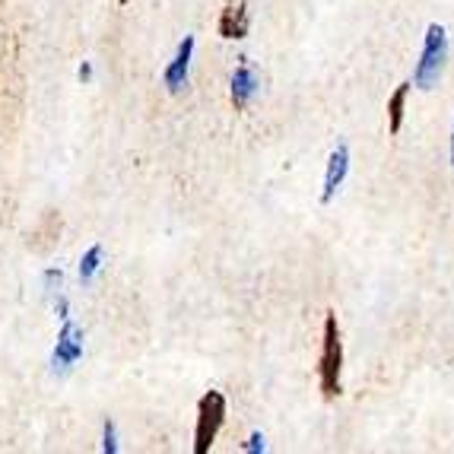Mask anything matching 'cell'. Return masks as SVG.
Here are the masks:
<instances>
[{"instance_id": "cell-1", "label": "cell", "mask_w": 454, "mask_h": 454, "mask_svg": "<svg viewBox=\"0 0 454 454\" xmlns=\"http://www.w3.org/2000/svg\"><path fill=\"white\" fill-rule=\"evenodd\" d=\"M445 61H448V32H445V26L432 23L429 29H426L423 51H419L417 70H413V86H417V90H432V86L442 80Z\"/></svg>"}, {"instance_id": "cell-2", "label": "cell", "mask_w": 454, "mask_h": 454, "mask_svg": "<svg viewBox=\"0 0 454 454\" xmlns=\"http://www.w3.org/2000/svg\"><path fill=\"white\" fill-rule=\"evenodd\" d=\"M340 375H343V343H340V325L337 315L325 318V343H321V363H318V385L325 397L340 394Z\"/></svg>"}, {"instance_id": "cell-3", "label": "cell", "mask_w": 454, "mask_h": 454, "mask_svg": "<svg viewBox=\"0 0 454 454\" xmlns=\"http://www.w3.org/2000/svg\"><path fill=\"white\" fill-rule=\"evenodd\" d=\"M226 423V397L220 391H207L197 403V426H194V454H207Z\"/></svg>"}, {"instance_id": "cell-4", "label": "cell", "mask_w": 454, "mask_h": 454, "mask_svg": "<svg viewBox=\"0 0 454 454\" xmlns=\"http://www.w3.org/2000/svg\"><path fill=\"white\" fill-rule=\"evenodd\" d=\"M83 349H86L83 327L76 325L74 318H64V327H61V333H58V343H54V349H51V372H58V375L70 372L80 359H83Z\"/></svg>"}, {"instance_id": "cell-5", "label": "cell", "mask_w": 454, "mask_h": 454, "mask_svg": "<svg viewBox=\"0 0 454 454\" xmlns=\"http://www.w3.org/2000/svg\"><path fill=\"white\" fill-rule=\"evenodd\" d=\"M194 35H184L182 42H178V51H175V58L168 61L166 74H162V83H166L168 92H178L184 83H188V74H191V61H194Z\"/></svg>"}, {"instance_id": "cell-6", "label": "cell", "mask_w": 454, "mask_h": 454, "mask_svg": "<svg viewBox=\"0 0 454 454\" xmlns=\"http://www.w3.org/2000/svg\"><path fill=\"white\" fill-rule=\"evenodd\" d=\"M349 175V146L347 144H337V150L331 153V160H327V172H325V191H321V204H331L333 194L343 188Z\"/></svg>"}, {"instance_id": "cell-7", "label": "cell", "mask_w": 454, "mask_h": 454, "mask_svg": "<svg viewBox=\"0 0 454 454\" xmlns=\"http://www.w3.org/2000/svg\"><path fill=\"white\" fill-rule=\"evenodd\" d=\"M254 92H258V74H254L251 64L242 58V64H239L232 74V106L245 108L251 98H254Z\"/></svg>"}, {"instance_id": "cell-8", "label": "cell", "mask_w": 454, "mask_h": 454, "mask_svg": "<svg viewBox=\"0 0 454 454\" xmlns=\"http://www.w3.org/2000/svg\"><path fill=\"white\" fill-rule=\"evenodd\" d=\"M248 26H251V20H248V4H245V0L223 10V16H220L223 38H245L248 35Z\"/></svg>"}, {"instance_id": "cell-9", "label": "cell", "mask_w": 454, "mask_h": 454, "mask_svg": "<svg viewBox=\"0 0 454 454\" xmlns=\"http://www.w3.org/2000/svg\"><path fill=\"white\" fill-rule=\"evenodd\" d=\"M407 96H410V83H401L394 90V96L387 98V134L397 137L403 128V112H407Z\"/></svg>"}, {"instance_id": "cell-10", "label": "cell", "mask_w": 454, "mask_h": 454, "mask_svg": "<svg viewBox=\"0 0 454 454\" xmlns=\"http://www.w3.org/2000/svg\"><path fill=\"white\" fill-rule=\"evenodd\" d=\"M98 267H102V245H92V248L83 254V261H80V280L90 283L98 273Z\"/></svg>"}, {"instance_id": "cell-11", "label": "cell", "mask_w": 454, "mask_h": 454, "mask_svg": "<svg viewBox=\"0 0 454 454\" xmlns=\"http://www.w3.org/2000/svg\"><path fill=\"white\" fill-rule=\"evenodd\" d=\"M102 451H106V454H118V426H114L112 419L102 426Z\"/></svg>"}, {"instance_id": "cell-12", "label": "cell", "mask_w": 454, "mask_h": 454, "mask_svg": "<svg viewBox=\"0 0 454 454\" xmlns=\"http://www.w3.org/2000/svg\"><path fill=\"white\" fill-rule=\"evenodd\" d=\"M61 283H64V273L58 270V267H51V270H45V293H48V295L61 293Z\"/></svg>"}, {"instance_id": "cell-13", "label": "cell", "mask_w": 454, "mask_h": 454, "mask_svg": "<svg viewBox=\"0 0 454 454\" xmlns=\"http://www.w3.org/2000/svg\"><path fill=\"white\" fill-rule=\"evenodd\" d=\"M264 435H261V432H254V435H251L248 439V445H245V451L248 454H258V451H264Z\"/></svg>"}, {"instance_id": "cell-14", "label": "cell", "mask_w": 454, "mask_h": 454, "mask_svg": "<svg viewBox=\"0 0 454 454\" xmlns=\"http://www.w3.org/2000/svg\"><path fill=\"white\" fill-rule=\"evenodd\" d=\"M76 76H80L83 83H90V80H92V64H90V61L80 64V70H76Z\"/></svg>"}, {"instance_id": "cell-15", "label": "cell", "mask_w": 454, "mask_h": 454, "mask_svg": "<svg viewBox=\"0 0 454 454\" xmlns=\"http://www.w3.org/2000/svg\"><path fill=\"white\" fill-rule=\"evenodd\" d=\"M451 168H454V124H451Z\"/></svg>"}]
</instances>
